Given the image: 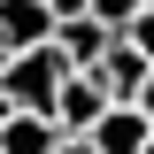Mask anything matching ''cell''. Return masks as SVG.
Here are the masks:
<instances>
[{"instance_id":"obj_5","label":"cell","mask_w":154,"mask_h":154,"mask_svg":"<svg viewBox=\"0 0 154 154\" xmlns=\"http://www.w3.org/2000/svg\"><path fill=\"white\" fill-rule=\"evenodd\" d=\"M54 46L69 54V69H100L108 46H116V23H100V16H69V23L54 31Z\"/></svg>"},{"instance_id":"obj_2","label":"cell","mask_w":154,"mask_h":154,"mask_svg":"<svg viewBox=\"0 0 154 154\" xmlns=\"http://www.w3.org/2000/svg\"><path fill=\"white\" fill-rule=\"evenodd\" d=\"M62 31V16L46 0H0V54H31Z\"/></svg>"},{"instance_id":"obj_1","label":"cell","mask_w":154,"mask_h":154,"mask_svg":"<svg viewBox=\"0 0 154 154\" xmlns=\"http://www.w3.org/2000/svg\"><path fill=\"white\" fill-rule=\"evenodd\" d=\"M0 85H8V100H16V108H31V116H54L62 85H69V54H62L54 38H46V46H31V54H8Z\"/></svg>"},{"instance_id":"obj_7","label":"cell","mask_w":154,"mask_h":154,"mask_svg":"<svg viewBox=\"0 0 154 154\" xmlns=\"http://www.w3.org/2000/svg\"><path fill=\"white\" fill-rule=\"evenodd\" d=\"M54 146H62V123L31 116V108H16V123L0 131V154H54Z\"/></svg>"},{"instance_id":"obj_6","label":"cell","mask_w":154,"mask_h":154,"mask_svg":"<svg viewBox=\"0 0 154 154\" xmlns=\"http://www.w3.org/2000/svg\"><path fill=\"white\" fill-rule=\"evenodd\" d=\"M154 77V62L139 54V38H123L116 31V46H108V62H100V85H108L116 100H139V85Z\"/></svg>"},{"instance_id":"obj_16","label":"cell","mask_w":154,"mask_h":154,"mask_svg":"<svg viewBox=\"0 0 154 154\" xmlns=\"http://www.w3.org/2000/svg\"><path fill=\"white\" fill-rule=\"evenodd\" d=\"M146 8H154V0H146Z\"/></svg>"},{"instance_id":"obj_14","label":"cell","mask_w":154,"mask_h":154,"mask_svg":"<svg viewBox=\"0 0 154 154\" xmlns=\"http://www.w3.org/2000/svg\"><path fill=\"white\" fill-rule=\"evenodd\" d=\"M0 69H8V54H0Z\"/></svg>"},{"instance_id":"obj_11","label":"cell","mask_w":154,"mask_h":154,"mask_svg":"<svg viewBox=\"0 0 154 154\" xmlns=\"http://www.w3.org/2000/svg\"><path fill=\"white\" fill-rule=\"evenodd\" d=\"M46 8H54L62 23H69V16H93V0H46Z\"/></svg>"},{"instance_id":"obj_10","label":"cell","mask_w":154,"mask_h":154,"mask_svg":"<svg viewBox=\"0 0 154 154\" xmlns=\"http://www.w3.org/2000/svg\"><path fill=\"white\" fill-rule=\"evenodd\" d=\"M54 154H100V146H93L85 131H62V146H54Z\"/></svg>"},{"instance_id":"obj_9","label":"cell","mask_w":154,"mask_h":154,"mask_svg":"<svg viewBox=\"0 0 154 154\" xmlns=\"http://www.w3.org/2000/svg\"><path fill=\"white\" fill-rule=\"evenodd\" d=\"M123 38H139V54H146V62H154V8H139V16H131V23H123Z\"/></svg>"},{"instance_id":"obj_4","label":"cell","mask_w":154,"mask_h":154,"mask_svg":"<svg viewBox=\"0 0 154 154\" xmlns=\"http://www.w3.org/2000/svg\"><path fill=\"white\" fill-rule=\"evenodd\" d=\"M85 139H93L100 154H146V139H154V123L139 116V100H116V108L100 116V123H93Z\"/></svg>"},{"instance_id":"obj_15","label":"cell","mask_w":154,"mask_h":154,"mask_svg":"<svg viewBox=\"0 0 154 154\" xmlns=\"http://www.w3.org/2000/svg\"><path fill=\"white\" fill-rule=\"evenodd\" d=\"M146 154H154V139H146Z\"/></svg>"},{"instance_id":"obj_13","label":"cell","mask_w":154,"mask_h":154,"mask_svg":"<svg viewBox=\"0 0 154 154\" xmlns=\"http://www.w3.org/2000/svg\"><path fill=\"white\" fill-rule=\"evenodd\" d=\"M8 123H16V100H8V85H0V131H8Z\"/></svg>"},{"instance_id":"obj_3","label":"cell","mask_w":154,"mask_h":154,"mask_svg":"<svg viewBox=\"0 0 154 154\" xmlns=\"http://www.w3.org/2000/svg\"><path fill=\"white\" fill-rule=\"evenodd\" d=\"M108 108H116V93L100 85V69H69V85H62V100H54V123L62 131H93Z\"/></svg>"},{"instance_id":"obj_12","label":"cell","mask_w":154,"mask_h":154,"mask_svg":"<svg viewBox=\"0 0 154 154\" xmlns=\"http://www.w3.org/2000/svg\"><path fill=\"white\" fill-rule=\"evenodd\" d=\"M139 116H146V123H154V77H146V85H139Z\"/></svg>"},{"instance_id":"obj_8","label":"cell","mask_w":154,"mask_h":154,"mask_svg":"<svg viewBox=\"0 0 154 154\" xmlns=\"http://www.w3.org/2000/svg\"><path fill=\"white\" fill-rule=\"evenodd\" d=\"M139 8H146V0H93V16H100V23H116V31H123Z\"/></svg>"}]
</instances>
